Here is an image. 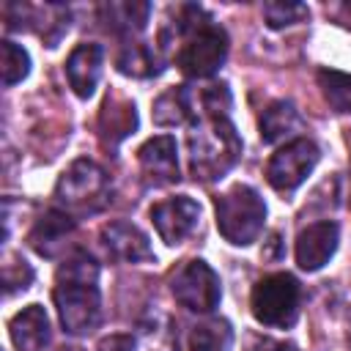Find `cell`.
<instances>
[{"label": "cell", "instance_id": "10", "mask_svg": "<svg viewBox=\"0 0 351 351\" xmlns=\"http://www.w3.org/2000/svg\"><path fill=\"white\" fill-rule=\"evenodd\" d=\"M137 162L151 186H167L181 178L178 176V145L170 134L145 140L137 151Z\"/></svg>", "mask_w": 351, "mask_h": 351}, {"label": "cell", "instance_id": "18", "mask_svg": "<svg viewBox=\"0 0 351 351\" xmlns=\"http://www.w3.org/2000/svg\"><path fill=\"white\" fill-rule=\"evenodd\" d=\"M137 126V112H134V104L132 101H123V99H110L104 101L101 107V115H99V129H101V137L104 143L115 145L121 143L123 137H129Z\"/></svg>", "mask_w": 351, "mask_h": 351}, {"label": "cell", "instance_id": "22", "mask_svg": "<svg viewBox=\"0 0 351 351\" xmlns=\"http://www.w3.org/2000/svg\"><path fill=\"white\" fill-rule=\"evenodd\" d=\"M118 71L129 74V77H151L156 74V58L148 49V44L143 41H126V47L118 55Z\"/></svg>", "mask_w": 351, "mask_h": 351}, {"label": "cell", "instance_id": "12", "mask_svg": "<svg viewBox=\"0 0 351 351\" xmlns=\"http://www.w3.org/2000/svg\"><path fill=\"white\" fill-rule=\"evenodd\" d=\"M337 241H340V228L335 222L324 219V222L307 225L296 236V263L304 271H318L335 255Z\"/></svg>", "mask_w": 351, "mask_h": 351}, {"label": "cell", "instance_id": "26", "mask_svg": "<svg viewBox=\"0 0 351 351\" xmlns=\"http://www.w3.org/2000/svg\"><path fill=\"white\" fill-rule=\"evenodd\" d=\"M326 11L337 19V25H343V27H348V30H351V0L337 3V5H332V8H326Z\"/></svg>", "mask_w": 351, "mask_h": 351}, {"label": "cell", "instance_id": "27", "mask_svg": "<svg viewBox=\"0 0 351 351\" xmlns=\"http://www.w3.org/2000/svg\"><path fill=\"white\" fill-rule=\"evenodd\" d=\"M261 351H299L293 343H271V340H263V348Z\"/></svg>", "mask_w": 351, "mask_h": 351}, {"label": "cell", "instance_id": "5", "mask_svg": "<svg viewBox=\"0 0 351 351\" xmlns=\"http://www.w3.org/2000/svg\"><path fill=\"white\" fill-rule=\"evenodd\" d=\"M263 219L266 203L247 184H236L217 197V228L222 239L236 247L252 244L263 230Z\"/></svg>", "mask_w": 351, "mask_h": 351}, {"label": "cell", "instance_id": "23", "mask_svg": "<svg viewBox=\"0 0 351 351\" xmlns=\"http://www.w3.org/2000/svg\"><path fill=\"white\" fill-rule=\"evenodd\" d=\"M27 71H30V55H27V49L5 38L0 44V74H3V85H14V82L25 80Z\"/></svg>", "mask_w": 351, "mask_h": 351}, {"label": "cell", "instance_id": "20", "mask_svg": "<svg viewBox=\"0 0 351 351\" xmlns=\"http://www.w3.org/2000/svg\"><path fill=\"white\" fill-rule=\"evenodd\" d=\"M233 346V329L225 318L203 321L189 335V351H230Z\"/></svg>", "mask_w": 351, "mask_h": 351}, {"label": "cell", "instance_id": "21", "mask_svg": "<svg viewBox=\"0 0 351 351\" xmlns=\"http://www.w3.org/2000/svg\"><path fill=\"white\" fill-rule=\"evenodd\" d=\"M318 88L335 112H351V74H343L335 69H321Z\"/></svg>", "mask_w": 351, "mask_h": 351}, {"label": "cell", "instance_id": "7", "mask_svg": "<svg viewBox=\"0 0 351 351\" xmlns=\"http://www.w3.org/2000/svg\"><path fill=\"white\" fill-rule=\"evenodd\" d=\"M170 291L176 302L192 313H211L222 296L217 271L200 258L186 261L176 269V274L170 277Z\"/></svg>", "mask_w": 351, "mask_h": 351}, {"label": "cell", "instance_id": "6", "mask_svg": "<svg viewBox=\"0 0 351 351\" xmlns=\"http://www.w3.org/2000/svg\"><path fill=\"white\" fill-rule=\"evenodd\" d=\"M299 304H302V288L299 280L288 271L266 274L263 280L255 282L250 296L252 315L263 326H277V329L293 326V321L299 318Z\"/></svg>", "mask_w": 351, "mask_h": 351}, {"label": "cell", "instance_id": "24", "mask_svg": "<svg viewBox=\"0 0 351 351\" xmlns=\"http://www.w3.org/2000/svg\"><path fill=\"white\" fill-rule=\"evenodd\" d=\"M307 5L304 3H263V19L269 27H288L296 22L307 19Z\"/></svg>", "mask_w": 351, "mask_h": 351}, {"label": "cell", "instance_id": "9", "mask_svg": "<svg viewBox=\"0 0 351 351\" xmlns=\"http://www.w3.org/2000/svg\"><path fill=\"white\" fill-rule=\"evenodd\" d=\"M197 219H200V206L186 195H176V197L159 200L151 208V222H154L159 239L165 244H170V247L181 244L197 228Z\"/></svg>", "mask_w": 351, "mask_h": 351}, {"label": "cell", "instance_id": "29", "mask_svg": "<svg viewBox=\"0 0 351 351\" xmlns=\"http://www.w3.org/2000/svg\"><path fill=\"white\" fill-rule=\"evenodd\" d=\"M348 351H351V340H348Z\"/></svg>", "mask_w": 351, "mask_h": 351}, {"label": "cell", "instance_id": "19", "mask_svg": "<svg viewBox=\"0 0 351 351\" xmlns=\"http://www.w3.org/2000/svg\"><path fill=\"white\" fill-rule=\"evenodd\" d=\"M148 14H151V5L148 3H110V5H101V16L107 22L110 30L115 33H140L148 22Z\"/></svg>", "mask_w": 351, "mask_h": 351}, {"label": "cell", "instance_id": "11", "mask_svg": "<svg viewBox=\"0 0 351 351\" xmlns=\"http://www.w3.org/2000/svg\"><path fill=\"white\" fill-rule=\"evenodd\" d=\"M101 244L107 250V255L118 263H143V261H154V250L148 244V236L123 219L107 222L101 228Z\"/></svg>", "mask_w": 351, "mask_h": 351}, {"label": "cell", "instance_id": "13", "mask_svg": "<svg viewBox=\"0 0 351 351\" xmlns=\"http://www.w3.org/2000/svg\"><path fill=\"white\" fill-rule=\"evenodd\" d=\"M101 63H104V49L101 44H90V41L77 44L71 55L66 58V77H69L71 90L80 99L93 96L99 77H101Z\"/></svg>", "mask_w": 351, "mask_h": 351}, {"label": "cell", "instance_id": "2", "mask_svg": "<svg viewBox=\"0 0 351 351\" xmlns=\"http://www.w3.org/2000/svg\"><path fill=\"white\" fill-rule=\"evenodd\" d=\"M55 307L69 335H88L101 321L99 266L88 252H74L58 269Z\"/></svg>", "mask_w": 351, "mask_h": 351}, {"label": "cell", "instance_id": "4", "mask_svg": "<svg viewBox=\"0 0 351 351\" xmlns=\"http://www.w3.org/2000/svg\"><path fill=\"white\" fill-rule=\"evenodd\" d=\"M55 200L69 217L96 214L110 203V178L96 162L77 159L60 173Z\"/></svg>", "mask_w": 351, "mask_h": 351}, {"label": "cell", "instance_id": "1", "mask_svg": "<svg viewBox=\"0 0 351 351\" xmlns=\"http://www.w3.org/2000/svg\"><path fill=\"white\" fill-rule=\"evenodd\" d=\"M189 170L197 181L222 178L241 154V137L230 123L228 85H208L200 93V112L186 134Z\"/></svg>", "mask_w": 351, "mask_h": 351}, {"label": "cell", "instance_id": "16", "mask_svg": "<svg viewBox=\"0 0 351 351\" xmlns=\"http://www.w3.org/2000/svg\"><path fill=\"white\" fill-rule=\"evenodd\" d=\"M200 99L195 101V96L189 93L186 85L170 88L165 90L156 101H154V121L159 126H178V123H192L197 118Z\"/></svg>", "mask_w": 351, "mask_h": 351}, {"label": "cell", "instance_id": "8", "mask_svg": "<svg viewBox=\"0 0 351 351\" xmlns=\"http://www.w3.org/2000/svg\"><path fill=\"white\" fill-rule=\"evenodd\" d=\"M321 151L313 140L307 137H296L291 143H285L266 165V181L277 189V192H291L296 189L318 165Z\"/></svg>", "mask_w": 351, "mask_h": 351}, {"label": "cell", "instance_id": "28", "mask_svg": "<svg viewBox=\"0 0 351 351\" xmlns=\"http://www.w3.org/2000/svg\"><path fill=\"white\" fill-rule=\"evenodd\" d=\"M58 351H82V348H77V346H63V348H58Z\"/></svg>", "mask_w": 351, "mask_h": 351}, {"label": "cell", "instance_id": "25", "mask_svg": "<svg viewBox=\"0 0 351 351\" xmlns=\"http://www.w3.org/2000/svg\"><path fill=\"white\" fill-rule=\"evenodd\" d=\"M99 351H134V340L129 335H110L99 343Z\"/></svg>", "mask_w": 351, "mask_h": 351}, {"label": "cell", "instance_id": "15", "mask_svg": "<svg viewBox=\"0 0 351 351\" xmlns=\"http://www.w3.org/2000/svg\"><path fill=\"white\" fill-rule=\"evenodd\" d=\"M71 233H74V217H69L66 211L52 208V211H47V214L33 225L27 241H30V247H33L38 255L55 258V255L66 247V241H69Z\"/></svg>", "mask_w": 351, "mask_h": 351}, {"label": "cell", "instance_id": "14", "mask_svg": "<svg viewBox=\"0 0 351 351\" xmlns=\"http://www.w3.org/2000/svg\"><path fill=\"white\" fill-rule=\"evenodd\" d=\"M8 332H11V343H14L16 351H41L49 343V318H47V310L41 304L22 307L11 318Z\"/></svg>", "mask_w": 351, "mask_h": 351}, {"label": "cell", "instance_id": "17", "mask_svg": "<svg viewBox=\"0 0 351 351\" xmlns=\"http://www.w3.org/2000/svg\"><path fill=\"white\" fill-rule=\"evenodd\" d=\"M258 129H261V140L263 143H280V140H288L293 137L299 129H302V115L299 110L291 104V101H271L263 112H261V121H258Z\"/></svg>", "mask_w": 351, "mask_h": 351}, {"label": "cell", "instance_id": "3", "mask_svg": "<svg viewBox=\"0 0 351 351\" xmlns=\"http://www.w3.org/2000/svg\"><path fill=\"white\" fill-rule=\"evenodd\" d=\"M178 52L176 66L186 77H211L228 58V33L211 22V16L200 5H184L178 25Z\"/></svg>", "mask_w": 351, "mask_h": 351}]
</instances>
